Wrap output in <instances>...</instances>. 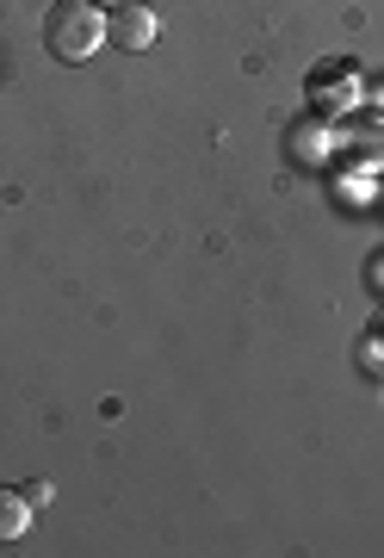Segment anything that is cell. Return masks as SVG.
I'll list each match as a JSON object with an SVG mask.
<instances>
[{
	"mask_svg": "<svg viewBox=\"0 0 384 558\" xmlns=\"http://www.w3.org/2000/svg\"><path fill=\"white\" fill-rule=\"evenodd\" d=\"M106 44V20L94 0H57L44 13V50L57 62H87Z\"/></svg>",
	"mask_w": 384,
	"mask_h": 558,
	"instance_id": "1",
	"label": "cell"
},
{
	"mask_svg": "<svg viewBox=\"0 0 384 558\" xmlns=\"http://www.w3.org/2000/svg\"><path fill=\"white\" fill-rule=\"evenodd\" d=\"M304 100H310V112L317 119H347V112H360L366 87H360V62L354 57H323L310 62V75H304Z\"/></svg>",
	"mask_w": 384,
	"mask_h": 558,
	"instance_id": "2",
	"label": "cell"
},
{
	"mask_svg": "<svg viewBox=\"0 0 384 558\" xmlns=\"http://www.w3.org/2000/svg\"><path fill=\"white\" fill-rule=\"evenodd\" d=\"M335 149H342V168H354V174L384 168V119H372V112L335 119Z\"/></svg>",
	"mask_w": 384,
	"mask_h": 558,
	"instance_id": "3",
	"label": "cell"
},
{
	"mask_svg": "<svg viewBox=\"0 0 384 558\" xmlns=\"http://www.w3.org/2000/svg\"><path fill=\"white\" fill-rule=\"evenodd\" d=\"M106 44H112V50H149V44H156V13H149L143 0L112 7V20H106Z\"/></svg>",
	"mask_w": 384,
	"mask_h": 558,
	"instance_id": "4",
	"label": "cell"
},
{
	"mask_svg": "<svg viewBox=\"0 0 384 558\" xmlns=\"http://www.w3.org/2000/svg\"><path fill=\"white\" fill-rule=\"evenodd\" d=\"M329 149H335V124H329V119H317V112H310V119H304L298 131H292V156H298V161H310V168H317V161H323Z\"/></svg>",
	"mask_w": 384,
	"mask_h": 558,
	"instance_id": "5",
	"label": "cell"
},
{
	"mask_svg": "<svg viewBox=\"0 0 384 558\" xmlns=\"http://www.w3.org/2000/svg\"><path fill=\"white\" fill-rule=\"evenodd\" d=\"M25 527H32V502H25L20 490H7V484H0V546H13Z\"/></svg>",
	"mask_w": 384,
	"mask_h": 558,
	"instance_id": "6",
	"label": "cell"
},
{
	"mask_svg": "<svg viewBox=\"0 0 384 558\" xmlns=\"http://www.w3.org/2000/svg\"><path fill=\"white\" fill-rule=\"evenodd\" d=\"M20 497L32 502V509H44V502L57 497V490H50V478H32V484H20Z\"/></svg>",
	"mask_w": 384,
	"mask_h": 558,
	"instance_id": "7",
	"label": "cell"
},
{
	"mask_svg": "<svg viewBox=\"0 0 384 558\" xmlns=\"http://www.w3.org/2000/svg\"><path fill=\"white\" fill-rule=\"evenodd\" d=\"M366 279H372V286H384V255L372 260V267H366Z\"/></svg>",
	"mask_w": 384,
	"mask_h": 558,
	"instance_id": "8",
	"label": "cell"
},
{
	"mask_svg": "<svg viewBox=\"0 0 384 558\" xmlns=\"http://www.w3.org/2000/svg\"><path fill=\"white\" fill-rule=\"evenodd\" d=\"M372 336H379V341H384V311H379V317H372Z\"/></svg>",
	"mask_w": 384,
	"mask_h": 558,
	"instance_id": "9",
	"label": "cell"
},
{
	"mask_svg": "<svg viewBox=\"0 0 384 558\" xmlns=\"http://www.w3.org/2000/svg\"><path fill=\"white\" fill-rule=\"evenodd\" d=\"M94 7H124V0H94Z\"/></svg>",
	"mask_w": 384,
	"mask_h": 558,
	"instance_id": "10",
	"label": "cell"
}]
</instances>
